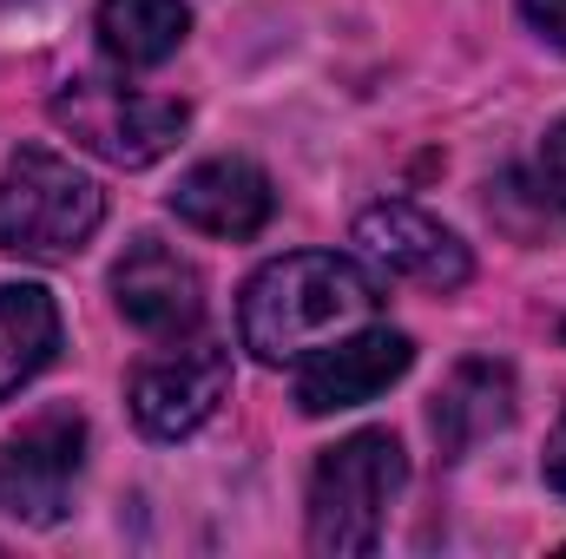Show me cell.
Wrapping results in <instances>:
<instances>
[{
  "instance_id": "obj_7",
  "label": "cell",
  "mask_w": 566,
  "mask_h": 559,
  "mask_svg": "<svg viewBox=\"0 0 566 559\" xmlns=\"http://www.w3.org/2000/svg\"><path fill=\"white\" fill-rule=\"evenodd\" d=\"M231 389V356L218 342H171L165 356H151L133 369V415L151 441H185L198 434L211 409Z\"/></svg>"
},
{
  "instance_id": "obj_4",
  "label": "cell",
  "mask_w": 566,
  "mask_h": 559,
  "mask_svg": "<svg viewBox=\"0 0 566 559\" xmlns=\"http://www.w3.org/2000/svg\"><path fill=\"white\" fill-rule=\"evenodd\" d=\"M53 126L73 145L99 151L106 165H158L171 145L185 139L191 126V106L185 99H158V93H133V86H113V80H66L53 93Z\"/></svg>"
},
{
  "instance_id": "obj_16",
  "label": "cell",
  "mask_w": 566,
  "mask_h": 559,
  "mask_svg": "<svg viewBox=\"0 0 566 559\" xmlns=\"http://www.w3.org/2000/svg\"><path fill=\"white\" fill-rule=\"evenodd\" d=\"M547 487L566 494V415H560V428L547 434Z\"/></svg>"
},
{
  "instance_id": "obj_14",
  "label": "cell",
  "mask_w": 566,
  "mask_h": 559,
  "mask_svg": "<svg viewBox=\"0 0 566 559\" xmlns=\"http://www.w3.org/2000/svg\"><path fill=\"white\" fill-rule=\"evenodd\" d=\"M521 13H527V27H534L547 46L566 53V0H521Z\"/></svg>"
},
{
  "instance_id": "obj_9",
  "label": "cell",
  "mask_w": 566,
  "mask_h": 559,
  "mask_svg": "<svg viewBox=\"0 0 566 559\" xmlns=\"http://www.w3.org/2000/svg\"><path fill=\"white\" fill-rule=\"evenodd\" d=\"M356 244L389 277H409V283H422V289H461L468 271H474L468 264V244L441 218L416 211V204H369L356 218Z\"/></svg>"
},
{
  "instance_id": "obj_5",
  "label": "cell",
  "mask_w": 566,
  "mask_h": 559,
  "mask_svg": "<svg viewBox=\"0 0 566 559\" xmlns=\"http://www.w3.org/2000/svg\"><path fill=\"white\" fill-rule=\"evenodd\" d=\"M80 461H86V421L73 409L27 421L20 434L0 441V514L27 527H53L73 500Z\"/></svg>"
},
{
  "instance_id": "obj_13",
  "label": "cell",
  "mask_w": 566,
  "mask_h": 559,
  "mask_svg": "<svg viewBox=\"0 0 566 559\" xmlns=\"http://www.w3.org/2000/svg\"><path fill=\"white\" fill-rule=\"evenodd\" d=\"M191 33V7L185 0H99V46L113 66L145 73L158 60H171Z\"/></svg>"
},
{
  "instance_id": "obj_11",
  "label": "cell",
  "mask_w": 566,
  "mask_h": 559,
  "mask_svg": "<svg viewBox=\"0 0 566 559\" xmlns=\"http://www.w3.org/2000/svg\"><path fill=\"white\" fill-rule=\"evenodd\" d=\"M507 421H514V369H507V362L474 356V362H461V369L441 382L428 428H434L441 454H448V461H461V454H474L488 434H501Z\"/></svg>"
},
{
  "instance_id": "obj_15",
  "label": "cell",
  "mask_w": 566,
  "mask_h": 559,
  "mask_svg": "<svg viewBox=\"0 0 566 559\" xmlns=\"http://www.w3.org/2000/svg\"><path fill=\"white\" fill-rule=\"evenodd\" d=\"M541 178H547V191H554V204L566 211V119L547 133V145H541Z\"/></svg>"
},
{
  "instance_id": "obj_10",
  "label": "cell",
  "mask_w": 566,
  "mask_h": 559,
  "mask_svg": "<svg viewBox=\"0 0 566 559\" xmlns=\"http://www.w3.org/2000/svg\"><path fill=\"white\" fill-rule=\"evenodd\" d=\"M271 204H277V191H271V178L251 165V158H205V165H191L185 178H178V191H171V211L191 224V231H205V238H258L264 224H271Z\"/></svg>"
},
{
  "instance_id": "obj_3",
  "label": "cell",
  "mask_w": 566,
  "mask_h": 559,
  "mask_svg": "<svg viewBox=\"0 0 566 559\" xmlns=\"http://www.w3.org/2000/svg\"><path fill=\"white\" fill-rule=\"evenodd\" d=\"M402 481H409V454L389 428H363V434L336 441L310 474V547L336 559L376 553Z\"/></svg>"
},
{
  "instance_id": "obj_8",
  "label": "cell",
  "mask_w": 566,
  "mask_h": 559,
  "mask_svg": "<svg viewBox=\"0 0 566 559\" xmlns=\"http://www.w3.org/2000/svg\"><path fill=\"white\" fill-rule=\"evenodd\" d=\"M113 303H119V316H126L133 329L158 336V342H178V336H191V329L205 323V277H198V264L178 257L171 244L139 238V244L113 264Z\"/></svg>"
},
{
  "instance_id": "obj_1",
  "label": "cell",
  "mask_w": 566,
  "mask_h": 559,
  "mask_svg": "<svg viewBox=\"0 0 566 559\" xmlns=\"http://www.w3.org/2000/svg\"><path fill=\"white\" fill-rule=\"evenodd\" d=\"M376 309H382L376 283L363 277L349 257L296 251V257H277V264H264L251 277L238 329H244V349L258 362H303L323 342L376 323Z\"/></svg>"
},
{
  "instance_id": "obj_12",
  "label": "cell",
  "mask_w": 566,
  "mask_h": 559,
  "mask_svg": "<svg viewBox=\"0 0 566 559\" xmlns=\"http://www.w3.org/2000/svg\"><path fill=\"white\" fill-rule=\"evenodd\" d=\"M60 349V303L40 283H0V402L27 389Z\"/></svg>"
},
{
  "instance_id": "obj_6",
  "label": "cell",
  "mask_w": 566,
  "mask_h": 559,
  "mask_svg": "<svg viewBox=\"0 0 566 559\" xmlns=\"http://www.w3.org/2000/svg\"><path fill=\"white\" fill-rule=\"evenodd\" d=\"M409 362H416V342H409L402 329L363 323V329L323 342L316 356H303V369H296V409H303V415L363 409V402H376L389 382H402Z\"/></svg>"
},
{
  "instance_id": "obj_2",
  "label": "cell",
  "mask_w": 566,
  "mask_h": 559,
  "mask_svg": "<svg viewBox=\"0 0 566 559\" xmlns=\"http://www.w3.org/2000/svg\"><path fill=\"white\" fill-rule=\"evenodd\" d=\"M106 218V191L60 151L20 145L0 171V251L33 264H66L93 244Z\"/></svg>"
}]
</instances>
